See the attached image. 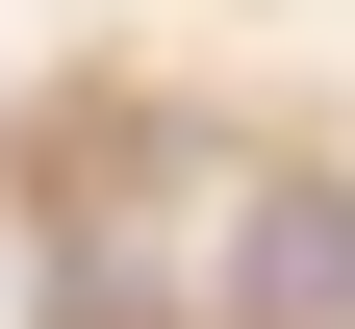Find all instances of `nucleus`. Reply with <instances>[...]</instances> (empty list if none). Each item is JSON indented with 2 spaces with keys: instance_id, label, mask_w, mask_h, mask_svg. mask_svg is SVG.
Here are the masks:
<instances>
[{
  "instance_id": "nucleus-1",
  "label": "nucleus",
  "mask_w": 355,
  "mask_h": 329,
  "mask_svg": "<svg viewBox=\"0 0 355 329\" xmlns=\"http://www.w3.org/2000/svg\"><path fill=\"white\" fill-rule=\"evenodd\" d=\"M229 304H254V329H330V304H355V203H330V177H279V203L229 228Z\"/></svg>"
}]
</instances>
